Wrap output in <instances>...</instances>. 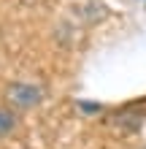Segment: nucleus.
<instances>
[{
    "instance_id": "2",
    "label": "nucleus",
    "mask_w": 146,
    "mask_h": 149,
    "mask_svg": "<svg viewBox=\"0 0 146 149\" xmlns=\"http://www.w3.org/2000/svg\"><path fill=\"white\" fill-rule=\"evenodd\" d=\"M14 127H16V114L11 109L0 106V138H6L8 133H14Z\"/></svg>"
},
{
    "instance_id": "1",
    "label": "nucleus",
    "mask_w": 146,
    "mask_h": 149,
    "mask_svg": "<svg viewBox=\"0 0 146 149\" xmlns=\"http://www.w3.org/2000/svg\"><path fill=\"white\" fill-rule=\"evenodd\" d=\"M6 98L14 109L24 111V109H33L44 100V87L33 84V81H14V84H8Z\"/></svg>"
}]
</instances>
